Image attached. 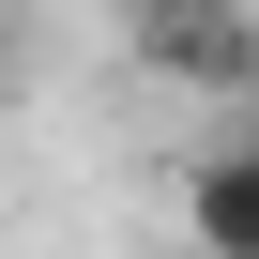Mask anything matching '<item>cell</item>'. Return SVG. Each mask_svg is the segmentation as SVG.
<instances>
[{
  "instance_id": "cell-1",
  "label": "cell",
  "mask_w": 259,
  "mask_h": 259,
  "mask_svg": "<svg viewBox=\"0 0 259 259\" xmlns=\"http://www.w3.org/2000/svg\"><path fill=\"white\" fill-rule=\"evenodd\" d=\"M122 46L198 107H259V0H122Z\"/></svg>"
},
{
  "instance_id": "cell-2",
  "label": "cell",
  "mask_w": 259,
  "mask_h": 259,
  "mask_svg": "<svg viewBox=\"0 0 259 259\" xmlns=\"http://www.w3.org/2000/svg\"><path fill=\"white\" fill-rule=\"evenodd\" d=\"M183 229H198V259H259V107L229 122V138H198V168H183Z\"/></svg>"
},
{
  "instance_id": "cell-3",
  "label": "cell",
  "mask_w": 259,
  "mask_h": 259,
  "mask_svg": "<svg viewBox=\"0 0 259 259\" xmlns=\"http://www.w3.org/2000/svg\"><path fill=\"white\" fill-rule=\"evenodd\" d=\"M16 92H31V16L0 0V107H16Z\"/></svg>"
}]
</instances>
